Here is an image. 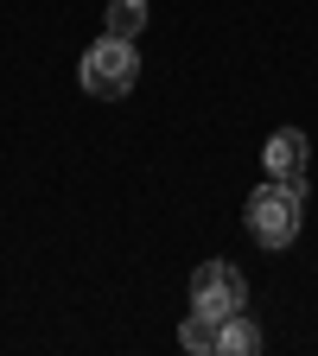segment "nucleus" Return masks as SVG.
I'll return each mask as SVG.
<instances>
[{
	"label": "nucleus",
	"mask_w": 318,
	"mask_h": 356,
	"mask_svg": "<svg viewBox=\"0 0 318 356\" xmlns=\"http://www.w3.org/2000/svg\"><path fill=\"white\" fill-rule=\"evenodd\" d=\"M216 331H223V318H210V312H191V318L178 325V350H191V356H216Z\"/></svg>",
	"instance_id": "6"
},
{
	"label": "nucleus",
	"mask_w": 318,
	"mask_h": 356,
	"mask_svg": "<svg viewBox=\"0 0 318 356\" xmlns=\"http://www.w3.org/2000/svg\"><path fill=\"white\" fill-rule=\"evenodd\" d=\"M255 350H261V325L242 318V312H230L223 331H216V356H255Z\"/></svg>",
	"instance_id": "5"
},
{
	"label": "nucleus",
	"mask_w": 318,
	"mask_h": 356,
	"mask_svg": "<svg viewBox=\"0 0 318 356\" xmlns=\"http://www.w3.org/2000/svg\"><path fill=\"white\" fill-rule=\"evenodd\" d=\"M102 26H109L115 38H141V26H147V0H109V7H102Z\"/></svg>",
	"instance_id": "7"
},
{
	"label": "nucleus",
	"mask_w": 318,
	"mask_h": 356,
	"mask_svg": "<svg viewBox=\"0 0 318 356\" xmlns=\"http://www.w3.org/2000/svg\"><path fill=\"white\" fill-rule=\"evenodd\" d=\"M248 305V280H242V267L230 261H204L198 274H191V312H210V318H230V312Z\"/></svg>",
	"instance_id": "3"
},
{
	"label": "nucleus",
	"mask_w": 318,
	"mask_h": 356,
	"mask_svg": "<svg viewBox=\"0 0 318 356\" xmlns=\"http://www.w3.org/2000/svg\"><path fill=\"white\" fill-rule=\"evenodd\" d=\"M83 89L96 102H121L134 83H141V51H134V38H115V32H102L96 44L83 51Z\"/></svg>",
	"instance_id": "2"
},
{
	"label": "nucleus",
	"mask_w": 318,
	"mask_h": 356,
	"mask_svg": "<svg viewBox=\"0 0 318 356\" xmlns=\"http://www.w3.org/2000/svg\"><path fill=\"white\" fill-rule=\"evenodd\" d=\"M242 222H248V236H255L261 248H293V242H299V229H305V191L274 185V178H267L261 191H248Z\"/></svg>",
	"instance_id": "1"
},
{
	"label": "nucleus",
	"mask_w": 318,
	"mask_h": 356,
	"mask_svg": "<svg viewBox=\"0 0 318 356\" xmlns=\"http://www.w3.org/2000/svg\"><path fill=\"white\" fill-rule=\"evenodd\" d=\"M305 165H312V140H305L299 127H274V134H267V147H261V172L274 178V185L305 191Z\"/></svg>",
	"instance_id": "4"
}]
</instances>
